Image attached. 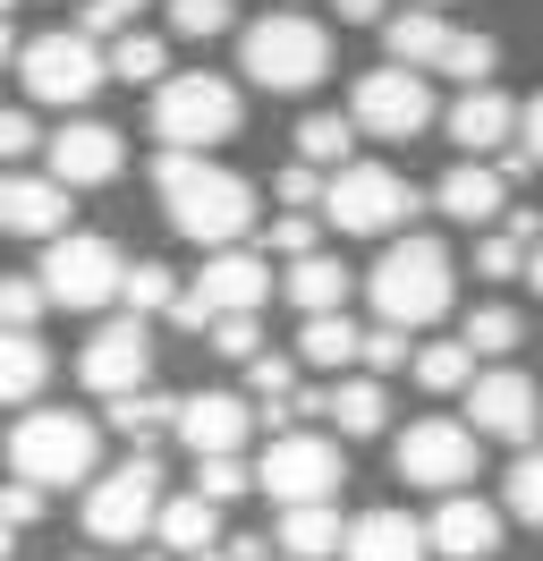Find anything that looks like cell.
Here are the masks:
<instances>
[{
  "instance_id": "10",
  "label": "cell",
  "mask_w": 543,
  "mask_h": 561,
  "mask_svg": "<svg viewBox=\"0 0 543 561\" xmlns=\"http://www.w3.org/2000/svg\"><path fill=\"white\" fill-rule=\"evenodd\" d=\"M18 77H26L34 103L77 111V103L102 85V77H111V60L94 51V35H85V26H68V35H34L26 51H18Z\"/></svg>"
},
{
  "instance_id": "24",
  "label": "cell",
  "mask_w": 543,
  "mask_h": 561,
  "mask_svg": "<svg viewBox=\"0 0 543 561\" xmlns=\"http://www.w3.org/2000/svg\"><path fill=\"white\" fill-rule=\"evenodd\" d=\"M153 536H162V553H187V561L212 553V545H221V502H204V493H170Z\"/></svg>"
},
{
  "instance_id": "12",
  "label": "cell",
  "mask_w": 543,
  "mask_h": 561,
  "mask_svg": "<svg viewBox=\"0 0 543 561\" xmlns=\"http://www.w3.org/2000/svg\"><path fill=\"white\" fill-rule=\"evenodd\" d=\"M348 119H357L366 137H400L407 145V137L434 128V85L416 69H400V60H391V69H366L357 94H348Z\"/></svg>"
},
{
  "instance_id": "27",
  "label": "cell",
  "mask_w": 543,
  "mask_h": 561,
  "mask_svg": "<svg viewBox=\"0 0 543 561\" xmlns=\"http://www.w3.org/2000/svg\"><path fill=\"white\" fill-rule=\"evenodd\" d=\"M280 289L298 298V316H339V298H348V264L339 255H305L280 273Z\"/></svg>"
},
{
  "instance_id": "47",
  "label": "cell",
  "mask_w": 543,
  "mask_h": 561,
  "mask_svg": "<svg viewBox=\"0 0 543 561\" xmlns=\"http://www.w3.org/2000/svg\"><path fill=\"white\" fill-rule=\"evenodd\" d=\"M34 145H51V137H34L26 111H0V162H18V153H34Z\"/></svg>"
},
{
  "instance_id": "46",
  "label": "cell",
  "mask_w": 543,
  "mask_h": 561,
  "mask_svg": "<svg viewBox=\"0 0 543 561\" xmlns=\"http://www.w3.org/2000/svg\"><path fill=\"white\" fill-rule=\"evenodd\" d=\"M0 519H9V527H34V519H43V485H26V477H18V485H0Z\"/></svg>"
},
{
  "instance_id": "13",
  "label": "cell",
  "mask_w": 543,
  "mask_h": 561,
  "mask_svg": "<svg viewBox=\"0 0 543 561\" xmlns=\"http://www.w3.org/2000/svg\"><path fill=\"white\" fill-rule=\"evenodd\" d=\"M475 425H459V417H416L400 434V477L407 485H425V493H467V477H475Z\"/></svg>"
},
{
  "instance_id": "49",
  "label": "cell",
  "mask_w": 543,
  "mask_h": 561,
  "mask_svg": "<svg viewBox=\"0 0 543 561\" xmlns=\"http://www.w3.org/2000/svg\"><path fill=\"white\" fill-rule=\"evenodd\" d=\"M339 18H348V26H391V18H382V0H339Z\"/></svg>"
},
{
  "instance_id": "56",
  "label": "cell",
  "mask_w": 543,
  "mask_h": 561,
  "mask_svg": "<svg viewBox=\"0 0 543 561\" xmlns=\"http://www.w3.org/2000/svg\"><path fill=\"white\" fill-rule=\"evenodd\" d=\"M416 9H434V0H416Z\"/></svg>"
},
{
  "instance_id": "23",
  "label": "cell",
  "mask_w": 543,
  "mask_h": 561,
  "mask_svg": "<svg viewBox=\"0 0 543 561\" xmlns=\"http://www.w3.org/2000/svg\"><path fill=\"white\" fill-rule=\"evenodd\" d=\"M501 196H509V179L493 171V162H459V171H441V187H434V205L450 213V221H493Z\"/></svg>"
},
{
  "instance_id": "15",
  "label": "cell",
  "mask_w": 543,
  "mask_h": 561,
  "mask_svg": "<svg viewBox=\"0 0 543 561\" xmlns=\"http://www.w3.org/2000/svg\"><path fill=\"white\" fill-rule=\"evenodd\" d=\"M467 425L484 443H535L543 400H535V383H527L518 366H493V375H475V391H467Z\"/></svg>"
},
{
  "instance_id": "35",
  "label": "cell",
  "mask_w": 543,
  "mask_h": 561,
  "mask_svg": "<svg viewBox=\"0 0 543 561\" xmlns=\"http://www.w3.org/2000/svg\"><path fill=\"white\" fill-rule=\"evenodd\" d=\"M170 51H162V43H153V35H119V51H111V77H128V85H153V94H162V85H170Z\"/></svg>"
},
{
  "instance_id": "42",
  "label": "cell",
  "mask_w": 543,
  "mask_h": 561,
  "mask_svg": "<svg viewBox=\"0 0 543 561\" xmlns=\"http://www.w3.org/2000/svg\"><path fill=\"white\" fill-rule=\"evenodd\" d=\"M170 26H178V35H221V26H230V0H170Z\"/></svg>"
},
{
  "instance_id": "11",
  "label": "cell",
  "mask_w": 543,
  "mask_h": 561,
  "mask_svg": "<svg viewBox=\"0 0 543 561\" xmlns=\"http://www.w3.org/2000/svg\"><path fill=\"white\" fill-rule=\"evenodd\" d=\"M339 477H348V459L332 451V434H280V443H264V468H255V485H264L280 511L332 502Z\"/></svg>"
},
{
  "instance_id": "44",
  "label": "cell",
  "mask_w": 543,
  "mask_h": 561,
  "mask_svg": "<svg viewBox=\"0 0 543 561\" xmlns=\"http://www.w3.org/2000/svg\"><path fill=\"white\" fill-rule=\"evenodd\" d=\"M391 366H416V350H407L391 323H373L366 332V375H391Z\"/></svg>"
},
{
  "instance_id": "41",
  "label": "cell",
  "mask_w": 543,
  "mask_h": 561,
  "mask_svg": "<svg viewBox=\"0 0 543 561\" xmlns=\"http://www.w3.org/2000/svg\"><path fill=\"white\" fill-rule=\"evenodd\" d=\"M246 383H255L264 409H280V400H298V366H289V357H255V366H246Z\"/></svg>"
},
{
  "instance_id": "34",
  "label": "cell",
  "mask_w": 543,
  "mask_h": 561,
  "mask_svg": "<svg viewBox=\"0 0 543 561\" xmlns=\"http://www.w3.org/2000/svg\"><path fill=\"white\" fill-rule=\"evenodd\" d=\"M459 341H467L475 357H509V350H518V341H527V323H518V307H475Z\"/></svg>"
},
{
  "instance_id": "14",
  "label": "cell",
  "mask_w": 543,
  "mask_h": 561,
  "mask_svg": "<svg viewBox=\"0 0 543 561\" xmlns=\"http://www.w3.org/2000/svg\"><path fill=\"white\" fill-rule=\"evenodd\" d=\"M77 375H85V391H102V400H136L145 375H153V341H145V323H136V316L102 323L94 341H85V357H77Z\"/></svg>"
},
{
  "instance_id": "26",
  "label": "cell",
  "mask_w": 543,
  "mask_h": 561,
  "mask_svg": "<svg viewBox=\"0 0 543 561\" xmlns=\"http://www.w3.org/2000/svg\"><path fill=\"white\" fill-rule=\"evenodd\" d=\"M366 137V128H357V119H348V111H305L298 119V162H314V171H348V145Z\"/></svg>"
},
{
  "instance_id": "32",
  "label": "cell",
  "mask_w": 543,
  "mask_h": 561,
  "mask_svg": "<svg viewBox=\"0 0 543 561\" xmlns=\"http://www.w3.org/2000/svg\"><path fill=\"white\" fill-rule=\"evenodd\" d=\"M178 298H187V289H178L170 264H128V316L136 323L145 316H178Z\"/></svg>"
},
{
  "instance_id": "2",
  "label": "cell",
  "mask_w": 543,
  "mask_h": 561,
  "mask_svg": "<svg viewBox=\"0 0 543 561\" xmlns=\"http://www.w3.org/2000/svg\"><path fill=\"white\" fill-rule=\"evenodd\" d=\"M366 298L391 332H416V323L450 316V247L441 239H400L382 247V264L366 273Z\"/></svg>"
},
{
  "instance_id": "39",
  "label": "cell",
  "mask_w": 543,
  "mask_h": 561,
  "mask_svg": "<svg viewBox=\"0 0 543 561\" xmlns=\"http://www.w3.org/2000/svg\"><path fill=\"white\" fill-rule=\"evenodd\" d=\"M246 485H255L246 459H196V493H204V502H238Z\"/></svg>"
},
{
  "instance_id": "21",
  "label": "cell",
  "mask_w": 543,
  "mask_h": 561,
  "mask_svg": "<svg viewBox=\"0 0 543 561\" xmlns=\"http://www.w3.org/2000/svg\"><path fill=\"white\" fill-rule=\"evenodd\" d=\"M527 119V103H509L501 85H467L459 103H450V137L467 145V162L475 153H493V145H509V128Z\"/></svg>"
},
{
  "instance_id": "36",
  "label": "cell",
  "mask_w": 543,
  "mask_h": 561,
  "mask_svg": "<svg viewBox=\"0 0 543 561\" xmlns=\"http://www.w3.org/2000/svg\"><path fill=\"white\" fill-rule=\"evenodd\" d=\"M51 307V289L26 273H0V332H34V316Z\"/></svg>"
},
{
  "instance_id": "6",
  "label": "cell",
  "mask_w": 543,
  "mask_h": 561,
  "mask_svg": "<svg viewBox=\"0 0 543 561\" xmlns=\"http://www.w3.org/2000/svg\"><path fill=\"white\" fill-rule=\"evenodd\" d=\"M382 43H391V60L400 69H416V77H459V85H484L493 77V35H467V26H450L441 9H407V18H391L382 26Z\"/></svg>"
},
{
  "instance_id": "1",
  "label": "cell",
  "mask_w": 543,
  "mask_h": 561,
  "mask_svg": "<svg viewBox=\"0 0 543 561\" xmlns=\"http://www.w3.org/2000/svg\"><path fill=\"white\" fill-rule=\"evenodd\" d=\"M153 187H162V205H170V230L196 239V247H238L255 230V187L238 171H221L212 153H162Z\"/></svg>"
},
{
  "instance_id": "30",
  "label": "cell",
  "mask_w": 543,
  "mask_h": 561,
  "mask_svg": "<svg viewBox=\"0 0 543 561\" xmlns=\"http://www.w3.org/2000/svg\"><path fill=\"white\" fill-rule=\"evenodd\" d=\"M298 357L305 366H348V357H366V332H357V323L348 316H305V332H298Z\"/></svg>"
},
{
  "instance_id": "7",
  "label": "cell",
  "mask_w": 543,
  "mask_h": 561,
  "mask_svg": "<svg viewBox=\"0 0 543 561\" xmlns=\"http://www.w3.org/2000/svg\"><path fill=\"white\" fill-rule=\"evenodd\" d=\"M34 280L51 289V307H77V316H94L111 298H128V264H119V247L94 239V230H68V239L43 247V264Z\"/></svg>"
},
{
  "instance_id": "20",
  "label": "cell",
  "mask_w": 543,
  "mask_h": 561,
  "mask_svg": "<svg viewBox=\"0 0 543 561\" xmlns=\"http://www.w3.org/2000/svg\"><path fill=\"white\" fill-rule=\"evenodd\" d=\"M434 553V527L407 519V511H366V519H348V553L339 561H425Z\"/></svg>"
},
{
  "instance_id": "5",
  "label": "cell",
  "mask_w": 543,
  "mask_h": 561,
  "mask_svg": "<svg viewBox=\"0 0 543 561\" xmlns=\"http://www.w3.org/2000/svg\"><path fill=\"white\" fill-rule=\"evenodd\" d=\"M153 137L162 153H212L221 137H238V85L212 69H178L153 94Z\"/></svg>"
},
{
  "instance_id": "3",
  "label": "cell",
  "mask_w": 543,
  "mask_h": 561,
  "mask_svg": "<svg viewBox=\"0 0 543 561\" xmlns=\"http://www.w3.org/2000/svg\"><path fill=\"white\" fill-rule=\"evenodd\" d=\"M238 69L255 77L264 94H305V85L332 77V35L305 9H272V18H255L238 35Z\"/></svg>"
},
{
  "instance_id": "40",
  "label": "cell",
  "mask_w": 543,
  "mask_h": 561,
  "mask_svg": "<svg viewBox=\"0 0 543 561\" xmlns=\"http://www.w3.org/2000/svg\"><path fill=\"white\" fill-rule=\"evenodd\" d=\"M264 247H272V255H289V264L323 255V247H314V213H280V221L264 230Z\"/></svg>"
},
{
  "instance_id": "29",
  "label": "cell",
  "mask_w": 543,
  "mask_h": 561,
  "mask_svg": "<svg viewBox=\"0 0 543 561\" xmlns=\"http://www.w3.org/2000/svg\"><path fill=\"white\" fill-rule=\"evenodd\" d=\"M382 417H391V400H382V375H348V383H332V425L348 434V443L382 434Z\"/></svg>"
},
{
  "instance_id": "8",
  "label": "cell",
  "mask_w": 543,
  "mask_h": 561,
  "mask_svg": "<svg viewBox=\"0 0 543 561\" xmlns=\"http://www.w3.org/2000/svg\"><path fill=\"white\" fill-rule=\"evenodd\" d=\"M162 468H153V451H136L128 468H111V477H94L85 485V536L94 545H136V536H153L162 527Z\"/></svg>"
},
{
  "instance_id": "4",
  "label": "cell",
  "mask_w": 543,
  "mask_h": 561,
  "mask_svg": "<svg viewBox=\"0 0 543 561\" xmlns=\"http://www.w3.org/2000/svg\"><path fill=\"white\" fill-rule=\"evenodd\" d=\"M94 451H102V434H94V417H77V409H26V417L9 425V468L43 493L85 485V477H94Z\"/></svg>"
},
{
  "instance_id": "18",
  "label": "cell",
  "mask_w": 543,
  "mask_h": 561,
  "mask_svg": "<svg viewBox=\"0 0 543 561\" xmlns=\"http://www.w3.org/2000/svg\"><path fill=\"white\" fill-rule=\"evenodd\" d=\"M196 298H204V316L221 323V316H255L272 298V273H264V255H246V247H221L212 264L196 273Z\"/></svg>"
},
{
  "instance_id": "45",
  "label": "cell",
  "mask_w": 543,
  "mask_h": 561,
  "mask_svg": "<svg viewBox=\"0 0 543 561\" xmlns=\"http://www.w3.org/2000/svg\"><path fill=\"white\" fill-rule=\"evenodd\" d=\"M145 0H85V35H128Z\"/></svg>"
},
{
  "instance_id": "33",
  "label": "cell",
  "mask_w": 543,
  "mask_h": 561,
  "mask_svg": "<svg viewBox=\"0 0 543 561\" xmlns=\"http://www.w3.org/2000/svg\"><path fill=\"white\" fill-rule=\"evenodd\" d=\"M111 425H119V434H136V443H153V434H178V400H162V391L111 400Z\"/></svg>"
},
{
  "instance_id": "37",
  "label": "cell",
  "mask_w": 543,
  "mask_h": 561,
  "mask_svg": "<svg viewBox=\"0 0 543 561\" xmlns=\"http://www.w3.org/2000/svg\"><path fill=\"white\" fill-rule=\"evenodd\" d=\"M509 519L543 527V451H518V468H509Z\"/></svg>"
},
{
  "instance_id": "50",
  "label": "cell",
  "mask_w": 543,
  "mask_h": 561,
  "mask_svg": "<svg viewBox=\"0 0 543 561\" xmlns=\"http://www.w3.org/2000/svg\"><path fill=\"white\" fill-rule=\"evenodd\" d=\"M18 51H26V43H9V18H0V69H9V60H18Z\"/></svg>"
},
{
  "instance_id": "9",
  "label": "cell",
  "mask_w": 543,
  "mask_h": 561,
  "mask_svg": "<svg viewBox=\"0 0 543 561\" xmlns=\"http://www.w3.org/2000/svg\"><path fill=\"white\" fill-rule=\"evenodd\" d=\"M407 213H416V187H407L391 162H348L332 179V196H323V221L348 230V239H407Z\"/></svg>"
},
{
  "instance_id": "51",
  "label": "cell",
  "mask_w": 543,
  "mask_h": 561,
  "mask_svg": "<svg viewBox=\"0 0 543 561\" xmlns=\"http://www.w3.org/2000/svg\"><path fill=\"white\" fill-rule=\"evenodd\" d=\"M527 280H535V298H543V247H535V264H527Z\"/></svg>"
},
{
  "instance_id": "16",
  "label": "cell",
  "mask_w": 543,
  "mask_h": 561,
  "mask_svg": "<svg viewBox=\"0 0 543 561\" xmlns=\"http://www.w3.org/2000/svg\"><path fill=\"white\" fill-rule=\"evenodd\" d=\"M246 434H255V409H246L238 391H187V400H178V443L196 459H238Z\"/></svg>"
},
{
  "instance_id": "38",
  "label": "cell",
  "mask_w": 543,
  "mask_h": 561,
  "mask_svg": "<svg viewBox=\"0 0 543 561\" xmlns=\"http://www.w3.org/2000/svg\"><path fill=\"white\" fill-rule=\"evenodd\" d=\"M527 264H535V247L518 239V230H501V239H484V247H475V273H484V280H518Z\"/></svg>"
},
{
  "instance_id": "54",
  "label": "cell",
  "mask_w": 543,
  "mask_h": 561,
  "mask_svg": "<svg viewBox=\"0 0 543 561\" xmlns=\"http://www.w3.org/2000/svg\"><path fill=\"white\" fill-rule=\"evenodd\" d=\"M136 561H170V553H136Z\"/></svg>"
},
{
  "instance_id": "19",
  "label": "cell",
  "mask_w": 543,
  "mask_h": 561,
  "mask_svg": "<svg viewBox=\"0 0 543 561\" xmlns=\"http://www.w3.org/2000/svg\"><path fill=\"white\" fill-rule=\"evenodd\" d=\"M425 527H434V553H450V561H493V545H501V511L475 502V493H450Z\"/></svg>"
},
{
  "instance_id": "31",
  "label": "cell",
  "mask_w": 543,
  "mask_h": 561,
  "mask_svg": "<svg viewBox=\"0 0 543 561\" xmlns=\"http://www.w3.org/2000/svg\"><path fill=\"white\" fill-rule=\"evenodd\" d=\"M416 383L425 391H475V350L467 341H425L416 350Z\"/></svg>"
},
{
  "instance_id": "28",
  "label": "cell",
  "mask_w": 543,
  "mask_h": 561,
  "mask_svg": "<svg viewBox=\"0 0 543 561\" xmlns=\"http://www.w3.org/2000/svg\"><path fill=\"white\" fill-rule=\"evenodd\" d=\"M43 383H51V357H43V341H34V332H0V409L34 400Z\"/></svg>"
},
{
  "instance_id": "52",
  "label": "cell",
  "mask_w": 543,
  "mask_h": 561,
  "mask_svg": "<svg viewBox=\"0 0 543 561\" xmlns=\"http://www.w3.org/2000/svg\"><path fill=\"white\" fill-rule=\"evenodd\" d=\"M9 187H18V179H0V230H9Z\"/></svg>"
},
{
  "instance_id": "17",
  "label": "cell",
  "mask_w": 543,
  "mask_h": 561,
  "mask_svg": "<svg viewBox=\"0 0 543 561\" xmlns=\"http://www.w3.org/2000/svg\"><path fill=\"white\" fill-rule=\"evenodd\" d=\"M43 153H51V179H60V187H102V179H119V162H128L119 128H102V119H68Z\"/></svg>"
},
{
  "instance_id": "55",
  "label": "cell",
  "mask_w": 543,
  "mask_h": 561,
  "mask_svg": "<svg viewBox=\"0 0 543 561\" xmlns=\"http://www.w3.org/2000/svg\"><path fill=\"white\" fill-rule=\"evenodd\" d=\"M9 9H18V0H0V18H9Z\"/></svg>"
},
{
  "instance_id": "48",
  "label": "cell",
  "mask_w": 543,
  "mask_h": 561,
  "mask_svg": "<svg viewBox=\"0 0 543 561\" xmlns=\"http://www.w3.org/2000/svg\"><path fill=\"white\" fill-rule=\"evenodd\" d=\"M518 153H527V171H543V94L527 103V119H518Z\"/></svg>"
},
{
  "instance_id": "25",
  "label": "cell",
  "mask_w": 543,
  "mask_h": 561,
  "mask_svg": "<svg viewBox=\"0 0 543 561\" xmlns=\"http://www.w3.org/2000/svg\"><path fill=\"white\" fill-rule=\"evenodd\" d=\"M280 545H289V561L348 553V519H339L332 502H305V511H280Z\"/></svg>"
},
{
  "instance_id": "22",
  "label": "cell",
  "mask_w": 543,
  "mask_h": 561,
  "mask_svg": "<svg viewBox=\"0 0 543 561\" xmlns=\"http://www.w3.org/2000/svg\"><path fill=\"white\" fill-rule=\"evenodd\" d=\"M9 230H18V239H68V187L51 171L43 179H18V187H9Z\"/></svg>"
},
{
  "instance_id": "53",
  "label": "cell",
  "mask_w": 543,
  "mask_h": 561,
  "mask_svg": "<svg viewBox=\"0 0 543 561\" xmlns=\"http://www.w3.org/2000/svg\"><path fill=\"white\" fill-rule=\"evenodd\" d=\"M9 545H18V527H9V519H0V561H9Z\"/></svg>"
},
{
  "instance_id": "43",
  "label": "cell",
  "mask_w": 543,
  "mask_h": 561,
  "mask_svg": "<svg viewBox=\"0 0 543 561\" xmlns=\"http://www.w3.org/2000/svg\"><path fill=\"white\" fill-rule=\"evenodd\" d=\"M212 350L255 366V357H264V341H255V316H221V323H212Z\"/></svg>"
}]
</instances>
